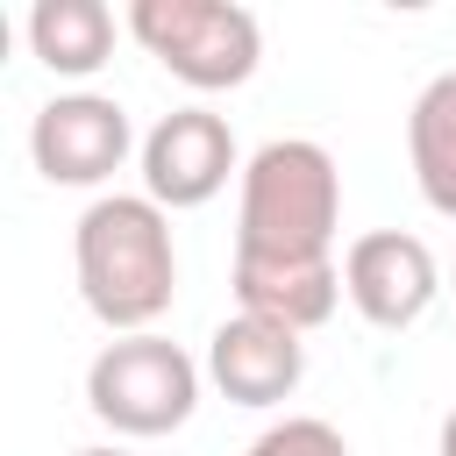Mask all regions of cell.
I'll use <instances>...</instances> for the list:
<instances>
[{
  "label": "cell",
  "instance_id": "1",
  "mask_svg": "<svg viewBox=\"0 0 456 456\" xmlns=\"http://www.w3.org/2000/svg\"><path fill=\"white\" fill-rule=\"evenodd\" d=\"M78 299L107 335H150L178 299L171 214L150 192H100L71 228Z\"/></svg>",
  "mask_w": 456,
  "mask_h": 456
},
{
  "label": "cell",
  "instance_id": "9",
  "mask_svg": "<svg viewBox=\"0 0 456 456\" xmlns=\"http://www.w3.org/2000/svg\"><path fill=\"white\" fill-rule=\"evenodd\" d=\"M228 292H235V314H264L306 335L342 306V264L335 256H235Z\"/></svg>",
  "mask_w": 456,
  "mask_h": 456
},
{
  "label": "cell",
  "instance_id": "13",
  "mask_svg": "<svg viewBox=\"0 0 456 456\" xmlns=\"http://www.w3.org/2000/svg\"><path fill=\"white\" fill-rule=\"evenodd\" d=\"M71 456H135V449H121V442H93V449H71Z\"/></svg>",
  "mask_w": 456,
  "mask_h": 456
},
{
  "label": "cell",
  "instance_id": "8",
  "mask_svg": "<svg viewBox=\"0 0 456 456\" xmlns=\"http://www.w3.org/2000/svg\"><path fill=\"white\" fill-rule=\"evenodd\" d=\"M207 378L235 406H285L306 378V335H292L264 314H228L207 335Z\"/></svg>",
  "mask_w": 456,
  "mask_h": 456
},
{
  "label": "cell",
  "instance_id": "2",
  "mask_svg": "<svg viewBox=\"0 0 456 456\" xmlns=\"http://www.w3.org/2000/svg\"><path fill=\"white\" fill-rule=\"evenodd\" d=\"M342 171L314 135H271L242 164L235 256H335Z\"/></svg>",
  "mask_w": 456,
  "mask_h": 456
},
{
  "label": "cell",
  "instance_id": "12",
  "mask_svg": "<svg viewBox=\"0 0 456 456\" xmlns=\"http://www.w3.org/2000/svg\"><path fill=\"white\" fill-rule=\"evenodd\" d=\"M242 456H349V442H342V428L321 420V413H285V420H271Z\"/></svg>",
  "mask_w": 456,
  "mask_h": 456
},
{
  "label": "cell",
  "instance_id": "14",
  "mask_svg": "<svg viewBox=\"0 0 456 456\" xmlns=\"http://www.w3.org/2000/svg\"><path fill=\"white\" fill-rule=\"evenodd\" d=\"M442 456H456V406H449V420H442Z\"/></svg>",
  "mask_w": 456,
  "mask_h": 456
},
{
  "label": "cell",
  "instance_id": "15",
  "mask_svg": "<svg viewBox=\"0 0 456 456\" xmlns=\"http://www.w3.org/2000/svg\"><path fill=\"white\" fill-rule=\"evenodd\" d=\"M449 285H456V264H449Z\"/></svg>",
  "mask_w": 456,
  "mask_h": 456
},
{
  "label": "cell",
  "instance_id": "3",
  "mask_svg": "<svg viewBox=\"0 0 456 456\" xmlns=\"http://www.w3.org/2000/svg\"><path fill=\"white\" fill-rule=\"evenodd\" d=\"M200 363L171 342V335H114L93 363H86V406L100 428L128 435V442H150V435H171L192 420L200 406Z\"/></svg>",
  "mask_w": 456,
  "mask_h": 456
},
{
  "label": "cell",
  "instance_id": "5",
  "mask_svg": "<svg viewBox=\"0 0 456 456\" xmlns=\"http://www.w3.org/2000/svg\"><path fill=\"white\" fill-rule=\"evenodd\" d=\"M128 150H142L128 128V107L114 93H93V86L50 93L28 121V157L50 185H107L128 164Z\"/></svg>",
  "mask_w": 456,
  "mask_h": 456
},
{
  "label": "cell",
  "instance_id": "11",
  "mask_svg": "<svg viewBox=\"0 0 456 456\" xmlns=\"http://www.w3.org/2000/svg\"><path fill=\"white\" fill-rule=\"evenodd\" d=\"M406 164L435 214L456 221V71H435L406 114Z\"/></svg>",
  "mask_w": 456,
  "mask_h": 456
},
{
  "label": "cell",
  "instance_id": "10",
  "mask_svg": "<svg viewBox=\"0 0 456 456\" xmlns=\"http://www.w3.org/2000/svg\"><path fill=\"white\" fill-rule=\"evenodd\" d=\"M28 50L57 78H93L114 57V7L107 0H36L28 7Z\"/></svg>",
  "mask_w": 456,
  "mask_h": 456
},
{
  "label": "cell",
  "instance_id": "6",
  "mask_svg": "<svg viewBox=\"0 0 456 456\" xmlns=\"http://www.w3.org/2000/svg\"><path fill=\"white\" fill-rule=\"evenodd\" d=\"M135 157H142V192H150L164 214L207 207V200L228 185V171H242L235 128H228V114H214V107H171V114H157V128L142 135Z\"/></svg>",
  "mask_w": 456,
  "mask_h": 456
},
{
  "label": "cell",
  "instance_id": "4",
  "mask_svg": "<svg viewBox=\"0 0 456 456\" xmlns=\"http://www.w3.org/2000/svg\"><path fill=\"white\" fill-rule=\"evenodd\" d=\"M128 36L192 93H228L264 57V28L235 0H135Z\"/></svg>",
  "mask_w": 456,
  "mask_h": 456
},
{
  "label": "cell",
  "instance_id": "7",
  "mask_svg": "<svg viewBox=\"0 0 456 456\" xmlns=\"http://www.w3.org/2000/svg\"><path fill=\"white\" fill-rule=\"evenodd\" d=\"M435 292H442V264H435V249H428L420 235H406V228H370V235H356V242L342 249V299H349L370 328H385V335L413 328V321L435 306Z\"/></svg>",
  "mask_w": 456,
  "mask_h": 456
}]
</instances>
